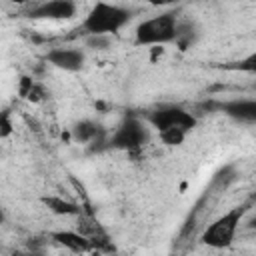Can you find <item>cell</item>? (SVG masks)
Segmentation results:
<instances>
[{"mask_svg":"<svg viewBox=\"0 0 256 256\" xmlns=\"http://www.w3.org/2000/svg\"><path fill=\"white\" fill-rule=\"evenodd\" d=\"M146 120L166 146H180L198 124L196 116L178 104H160L148 112Z\"/></svg>","mask_w":256,"mask_h":256,"instance_id":"obj_1","label":"cell"},{"mask_svg":"<svg viewBox=\"0 0 256 256\" xmlns=\"http://www.w3.org/2000/svg\"><path fill=\"white\" fill-rule=\"evenodd\" d=\"M130 20L132 10L114 2L96 0L82 20V30L88 36H110L118 34Z\"/></svg>","mask_w":256,"mask_h":256,"instance_id":"obj_2","label":"cell"},{"mask_svg":"<svg viewBox=\"0 0 256 256\" xmlns=\"http://www.w3.org/2000/svg\"><path fill=\"white\" fill-rule=\"evenodd\" d=\"M250 206H252V202L248 200V202L238 204V206L226 210L224 214H220L216 220H212L204 228V232L200 234V242L204 246H210V248H216V250L232 246L234 240H236L238 230L244 224V218H246Z\"/></svg>","mask_w":256,"mask_h":256,"instance_id":"obj_3","label":"cell"},{"mask_svg":"<svg viewBox=\"0 0 256 256\" xmlns=\"http://www.w3.org/2000/svg\"><path fill=\"white\" fill-rule=\"evenodd\" d=\"M178 30H180V22H178V14L168 10V12H160L152 18L142 20L136 26L134 32V44L136 46H164V44H172L178 40Z\"/></svg>","mask_w":256,"mask_h":256,"instance_id":"obj_4","label":"cell"},{"mask_svg":"<svg viewBox=\"0 0 256 256\" xmlns=\"http://www.w3.org/2000/svg\"><path fill=\"white\" fill-rule=\"evenodd\" d=\"M148 142V128L136 116H124L108 138V146L122 152H138Z\"/></svg>","mask_w":256,"mask_h":256,"instance_id":"obj_5","label":"cell"},{"mask_svg":"<svg viewBox=\"0 0 256 256\" xmlns=\"http://www.w3.org/2000/svg\"><path fill=\"white\" fill-rule=\"evenodd\" d=\"M76 2L74 0H44L32 10H28V18L32 20H72L76 16Z\"/></svg>","mask_w":256,"mask_h":256,"instance_id":"obj_6","label":"cell"},{"mask_svg":"<svg viewBox=\"0 0 256 256\" xmlns=\"http://www.w3.org/2000/svg\"><path fill=\"white\" fill-rule=\"evenodd\" d=\"M46 62L64 72H80L84 68L86 56L80 48H52L46 54Z\"/></svg>","mask_w":256,"mask_h":256,"instance_id":"obj_7","label":"cell"},{"mask_svg":"<svg viewBox=\"0 0 256 256\" xmlns=\"http://www.w3.org/2000/svg\"><path fill=\"white\" fill-rule=\"evenodd\" d=\"M220 110L240 124H256V98H234L220 104Z\"/></svg>","mask_w":256,"mask_h":256,"instance_id":"obj_8","label":"cell"},{"mask_svg":"<svg viewBox=\"0 0 256 256\" xmlns=\"http://www.w3.org/2000/svg\"><path fill=\"white\" fill-rule=\"evenodd\" d=\"M50 238L54 240V244H58L70 252H76V254L94 250L92 240L84 232H78V230H56L50 234Z\"/></svg>","mask_w":256,"mask_h":256,"instance_id":"obj_9","label":"cell"},{"mask_svg":"<svg viewBox=\"0 0 256 256\" xmlns=\"http://www.w3.org/2000/svg\"><path fill=\"white\" fill-rule=\"evenodd\" d=\"M42 202L48 206L50 212H54L58 216H80V206L76 202L64 200L60 196H44Z\"/></svg>","mask_w":256,"mask_h":256,"instance_id":"obj_10","label":"cell"},{"mask_svg":"<svg viewBox=\"0 0 256 256\" xmlns=\"http://www.w3.org/2000/svg\"><path fill=\"white\" fill-rule=\"evenodd\" d=\"M98 134H100V126H98L94 120H88V118L76 122L74 128H72V136H74V140L80 142V144L94 142V140L98 138Z\"/></svg>","mask_w":256,"mask_h":256,"instance_id":"obj_11","label":"cell"},{"mask_svg":"<svg viewBox=\"0 0 256 256\" xmlns=\"http://www.w3.org/2000/svg\"><path fill=\"white\" fill-rule=\"evenodd\" d=\"M20 96H22L24 100H28V102H40V100H44L46 92H44L42 86L36 84L32 78L22 76V78H20Z\"/></svg>","mask_w":256,"mask_h":256,"instance_id":"obj_12","label":"cell"},{"mask_svg":"<svg viewBox=\"0 0 256 256\" xmlns=\"http://www.w3.org/2000/svg\"><path fill=\"white\" fill-rule=\"evenodd\" d=\"M228 70H236V72H244V74H254L256 76V50H252L250 54H246L244 58L230 62L226 66Z\"/></svg>","mask_w":256,"mask_h":256,"instance_id":"obj_13","label":"cell"},{"mask_svg":"<svg viewBox=\"0 0 256 256\" xmlns=\"http://www.w3.org/2000/svg\"><path fill=\"white\" fill-rule=\"evenodd\" d=\"M0 126H2L0 136H2V138H8V136H10V132H12V124H10V112H8V110H4V112H2Z\"/></svg>","mask_w":256,"mask_h":256,"instance_id":"obj_14","label":"cell"},{"mask_svg":"<svg viewBox=\"0 0 256 256\" xmlns=\"http://www.w3.org/2000/svg\"><path fill=\"white\" fill-rule=\"evenodd\" d=\"M142 2H146V4H150V6H170V4H174L176 0H142Z\"/></svg>","mask_w":256,"mask_h":256,"instance_id":"obj_15","label":"cell"},{"mask_svg":"<svg viewBox=\"0 0 256 256\" xmlns=\"http://www.w3.org/2000/svg\"><path fill=\"white\" fill-rule=\"evenodd\" d=\"M244 226H246L248 230H252V232H256V216H254V218H250V220H248V222H246Z\"/></svg>","mask_w":256,"mask_h":256,"instance_id":"obj_16","label":"cell"},{"mask_svg":"<svg viewBox=\"0 0 256 256\" xmlns=\"http://www.w3.org/2000/svg\"><path fill=\"white\" fill-rule=\"evenodd\" d=\"M8 2H12V4H26L28 0H8Z\"/></svg>","mask_w":256,"mask_h":256,"instance_id":"obj_17","label":"cell"},{"mask_svg":"<svg viewBox=\"0 0 256 256\" xmlns=\"http://www.w3.org/2000/svg\"><path fill=\"white\" fill-rule=\"evenodd\" d=\"M250 202H252V204H256V192L252 194V198H250Z\"/></svg>","mask_w":256,"mask_h":256,"instance_id":"obj_18","label":"cell"},{"mask_svg":"<svg viewBox=\"0 0 256 256\" xmlns=\"http://www.w3.org/2000/svg\"><path fill=\"white\" fill-rule=\"evenodd\" d=\"M244 2H254V4H256V0H244Z\"/></svg>","mask_w":256,"mask_h":256,"instance_id":"obj_19","label":"cell"},{"mask_svg":"<svg viewBox=\"0 0 256 256\" xmlns=\"http://www.w3.org/2000/svg\"><path fill=\"white\" fill-rule=\"evenodd\" d=\"M252 88H254V92H256V82H254V86H252Z\"/></svg>","mask_w":256,"mask_h":256,"instance_id":"obj_20","label":"cell"}]
</instances>
